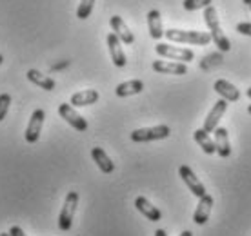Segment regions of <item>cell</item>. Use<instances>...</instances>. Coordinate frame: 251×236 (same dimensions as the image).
<instances>
[{
	"label": "cell",
	"instance_id": "obj_4",
	"mask_svg": "<svg viewBox=\"0 0 251 236\" xmlns=\"http://www.w3.org/2000/svg\"><path fill=\"white\" fill-rule=\"evenodd\" d=\"M171 135V129L168 125H155V127H142L135 129L131 133V140L137 143L153 142V140H164Z\"/></svg>",
	"mask_w": 251,
	"mask_h": 236
},
{
	"label": "cell",
	"instance_id": "obj_16",
	"mask_svg": "<svg viewBox=\"0 0 251 236\" xmlns=\"http://www.w3.org/2000/svg\"><path fill=\"white\" fill-rule=\"evenodd\" d=\"M100 98V94L99 91H95V89H84V91H78L71 96V106L73 107H86V106H91V104H97Z\"/></svg>",
	"mask_w": 251,
	"mask_h": 236
},
{
	"label": "cell",
	"instance_id": "obj_10",
	"mask_svg": "<svg viewBox=\"0 0 251 236\" xmlns=\"http://www.w3.org/2000/svg\"><path fill=\"white\" fill-rule=\"evenodd\" d=\"M107 49H109V55H111V60L117 68H124L126 66V53L122 49V42L120 38L115 35V33H109L107 35Z\"/></svg>",
	"mask_w": 251,
	"mask_h": 236
},
{
	"label": "cell",
	"instance_id": "obj_7",
	"mask_svg": "<svg viewBox=\"0 0 251 236\" xmlns=\"http://www.w3.org/2000/svg\"><path fill=\"white\" fill-rule=\"evenodd\" d=\"M44 118H46V113L44 109H35L29 118V122H27V129H25V142L27 143H35L40 137V133H42V125H44Z\"/></svg>",
	"mask_w": 251,
	"mask_h": 236
},
{
	"label": "cell",
	"instance_id": "obj_35",
	"mask_svg": "<svg viewBox=\"0 0 251 236\" xmlns=\"http://www.w3.org/2000/svg\"><path fill=\"white\" fill-rule=\"evenodd\" d=\"M250 7H251V4H250Z\"/></svg>",
	"mask_w": 251,
	"mask_h": 236
},
{
	"label": "cell",
	"instance_id": "obj_2",
	"mask_svg": "<svg viewBox=\"0 0 251 236\" xmlns=\"http://www.w3.org/2000/svg\"><path fill=\"white\" fill-rule=\"evenodd\" d=\"M164 37L170 42L191 44V46H207L211 42V35L204 31H184V29H168L164 31Z\"/></svg>",
	"mask_w": 251,
	"mask_h": 236
},
{
	"label": "cell",
	"instance_id": "obj_15",
	"mask_svg": "<svg viewBox=\"0 0 251 236\" xmlns=\"http://www.w3.org/2000/svg\"><path fill=\"white\" fill-rule=\"evenodd\" d=\"M215 91L220 94V98H224L226 102H237L240 98V93L239 89L233 86L231 82L224 80V78H219V80L215 82Z\"/></svg>",
	"mask_w": 251,
	"mask_h": 236
},
{
	"label": "cell",
	"instance_id": "obj_24",
	"mask_svg": "<svg viewBox=\"0 0 251 236\" xmlns=\"http://www.w3.org/2000/svg\"><path fill=\"white\" fill-rule=\"evenodd\" d=\"M182 6L186 11H197V9H206L211 6V0H184Z\"/></svg>",
	"mask_w": 251,
	"mask_h": 236
},
{
	"label": "cell",
	"instance_id": "obj_32",
	"mask_svg": "<svg viewBox=\"0 0 251 236\" xmlns=\"http://www.w3.org/2000/svg\"><path fill=\"white\" fill-rule=\"evenodd\" d=\"M244 4H248V6H250V4H251V0H244Z\"/></svg>",
	"mask_w": 251,
	"mask_h": 236
},
{
	"label": "cell",
	"instance_id": "obj_31",
	"mask_svg": "<svg viewBox=\"0 0 251 236\" xmlns=\"http://www.w3.org/2000/svg\"><path fill=\"white\" fill-rule=\"evenodd\" d=\"M0 236H11V235H9V233H2Z\"/></svg>",
	"mask_w": 251,
	"mask_h": 236
},
{
	"label": "cell",
	"instance_id": "obj_23",
	"mask_svg": "<svg viewBox=\"0 0 251 236\" xmlns=\"http://www.w3.org/2000/svg\"><path fill=\"white\" fill-rule=\"evenodd\" d=\"M95 7V0H80V4L76 7V17L80 20H86L91 15Z\"/></svg>",
	"mask_w": 251,
	"mask_h": 236
},
{
	"label": "cell",
	"instance_id": "obj_26",
	"mask_svg": "<svg viewBox=\"0 0 251 236\" xmlns=\"http://www.w3.org/2000/svg\"><path fill=\"white\" fill-rule=\"evenodd\" d=\"M237 31H239L240 35L251 37V22H240V24H237Z\"/></svg>",
	"mask_w": 251,
	"mask_h": 236
},
{
	"label": "cell",
	"instance_id": "obj_8",
	"mask_svg": "<svg viewBox=\"0 0 251 236\" xmlns=\"http://www.w3.org/2000/svg\"><path fill=\"white\" fill-rule=\"evenodd\" d=\"M178 174H180V178L184 180V184L188 186V189L197 196V198H201V196L206 194V187H204V184L197 178V174L193 173V169L191 167H188V165H180Z\"/></svg>",
	"mask_w": 251,
	"mask_h": 236
},
{
	"label": "cell",
	"instance_id": "obj_1",
	"mask_svg": "<svg viewBox=\"0 0 251 236\" xmlns=\"http://www.w3.org/2000/svg\"><path fill=\"white\" fill-rule=\"evenodd\" d=\"M204 22H206L207 29H209V35H211V40L215 42V46L222 53L231 49V42L226 37V33L222 31V25L219 22V13H217V9L213 6H207L204 9Z\"/></svg>",
	"mask_w": 251,
	"mask_h": 236
},
{
	"label": "cell",
	"instance_id": "obj_3",
	"mask_svg": "<svg viewBox=\"0 0 251 236\" xmlns=\"http://www.w3.org/2000/svg\"><path fill=\"white\" fill-rule=\"evenodd\" d=\"M76 205H78V193L76 191H69L64 200L62 211L58 214V229L69 231L73 225V218L76 212Z\"/></svg>",
	"mask_w": 251,
	"mask_h": 236
},
{
	"label": "cell",
	"instance_id": "obj_17",
	"mask_svg": "<svg viewBox=\"0 0 251 236\" xmlns=\"http://www.w3.org/2000/svg\"><path fill=\"white\" fill-rule=\"evenodd\" d=\"M135 207H137L138 211L142 212L150 222H158V220L162 218V212L158 211L157 207L151 204L146 196H137V198H135Z\"/></svg>",
	"mask_w": 251,
	"mask_h": 236
},
{
	"label": "cell",
	"instance_id": "obj_12",
	"mask_svg": "<svg viewBox=\"0 0 251 236\" xmlns=\"http://www.w3.org/2000/svg\"><path fill=\"white\" fill-rule=\"evenodd\" d=\"M211 209H213V198L209 196V194H204L199 198V205H197V209H195V214H193V222L197 225H204L209 220V214H211Z\"/></svg>",
	"mask_w": 251,
	"mask_h": 236
},
{
	"label": "cell",
	"instance_id": "obj_28",
	"mask_svg": "<svg viewBox=\"0 0 251 236\" xmlns=\"http://www.w3.org/2000/svg\"><path fill=\"white\" fill-rule=\"evenodd\" d=\"M155 236H168V235H166V231L164 229H157L155 231Z\"/></svg>",
	"mask_w": 251,
	"mask_h": 236
},
{
	"label": "cell",
	"instance_id": "obj_18",
	"mask_svg": "<svg viewBox=\"0 0 251 236\" xmlns=\"http://www.w3.org/2000/svg\"><path fill=\"white\" fill-rule=\"evenodd\" d=\"M142 91H144V82L142 80H127L117 86L115 94L119 98H126V96H133V94H138Z\"/></svg>",
	"mask_w": 251,
	"mask_h": 236
},
{
	"label": "cell",
	"instance_id": "obj_20",
	"mask_svg": "<svg viewBox=\"0 0 251 236\" xmlns=\"http://www.w3.org/2000/svg\"><path fill=\"white\" fill-rule=\"evenodd\" d=\"M148 27H150V35L155 40H160L164 37V27H162V17L158 9H151L148 13Z\"/></svg>",
	"mask_w": 251,
	"mask_h": 236
},
{
	"label": "cell",
	"instance_id": "obj_21",
	"mask_svg": "<svg viewBox=\"0 0 251 236\" xmlns=\"http://www.w3.org/2000/svg\"><path fill=\"white\" fill-rule=\"evenodd\" d=\"M25 76H27V80L31 82V84H35V86H38V87H42V89H46V91H53V89L57 87V84H55V80H53V78L42 75V73H40V71H37V69H29V71L25 73Z\"/></svg>",
	"mask_w": 251,
	"mask_h": 236
},
{
	"label": "cell",
	"instance_id": "obj_5",
	"mask_svg": "<svg viewBox=\"0 0 251 236\" xmlns=\"http://www.w3.org/2000/svg\"><path fill=\"white\" fill-rule=\"evenodd\" d=\"M157 55L164 56V58H170V60H180V62H191L195 58V53L188 47H178V46H171V44H162L158 42L155 46Z\"/></svg>",
	"mask_w": 251,
	"mask_h": 236
},
{
	"label": "cell",
	"instance_id": "obj_6",
	"mask_svg": "<svg viewBox=\"0 0 251 236\" xmlns=\"http://www.w3.org/2000/svg\"><path fill=\"white\" fill-rule=\"evenodd\" d=\"M58 115H60V118H64L73 129L80 131V133L88 131V122H86V118L80 117L71 104H60V106H58Z\"/></svg>",
	"mask_w": 251,
	"mask_h": 236
},
{
	"label": "cell",
	"instance_id": "obj_11",
	"mask_svg": "<svg viewBox=\"0 0 251 236\" xmlns=\"http://www.w3.org/2000/svg\"><path fill=\"white\" fill-rule=\"evenodd\" d=\"M109 25H111L113 33L120 38V42H122V44L131 46V44L135 42V35H133V31L127 27V24L122 20V17H119V15L111 17V19H109Z\"/></svg>",
	"mask_w": 251,
	"mask_h": 236
},
{
	"label": "cell",
	"instance_id": "obj_22",
	"mask_svg": "<svg viewBox=\"0 0 251 236\" xmlns=\"http://www.w3.org/2000/svg\"><path fill=\"white\" fill-rule=\"evenodd\" d=\"M195 137V142L201 145V149L206 153V155H213V153H217V149H215V142L211 140V137H209V133H206L204 129H197L193 133Z\"/></svg>",
	"mask_w": 251,
	"mask_h": 236
},
{
	"label": "cell",
	"instance_id": "obj_29",
	"mask_svg": "<svg viewBox=\"0 0 251 236\" xmlns=\"http://www.w3.org/2000/svg\"><path fill=\"white\" fill-rule=\"evenodd\" d=\"M178 236H193V233H191V231H182Z\"/></svg>",
	"mask_w": 251,
	"mask_h": 236
},
{
	"label": "cell",
	"instance_id": "obj_19",
	"mask_svg": "<svg viewBox=\"0 0 251 236\" xmlns=\"http://www.w3.org/2000/svg\"><path fill=\"white\" fill-rule=\"evenodd\" d=\"M91 156H93L95 164L99 165V169H100L104 174H111L115 171L113 160L106 155V151L104 149H100V147H93V149H91Z\"/></svg>",
	"mask_w": 251,
	"mask_h": 236
},
{
	"label": "cell",
	"instance_id": "obj_33",
	"mask_svg": "<svg viewBox=\"0 0 251 236\" xmlns=\"http://www.w3.org/2000/svg\"><path fill=\"white\" fill-rule=\"evenodd\" d=\"M248 113H250V115H251V104H250V106H248Z\"/></svg>",
	"mask_w": 251,
	"mask_h": 236
},
{
	"label": "cell",
	"instance_id": "obj_9",
	"mask_svg": "<svg viewBox=\"0 0 251 236\" xmlns=\"http://www.w3.org/2000/svg\"><path fill=\"white\" fill-rule=\"evenodd\" d=\"M226 109H227V102L224 98H220L219 102L211 107V111L207 113L206 120H204V127H202V129L206 131V133H213V131L219 127L220 118L224 117Z\"/></svg>",
	"mask_w": 251,
	"mask_h": 236
},
{
	"label": "cell",
	"instance_id": "obj_30",
	"mask_svg": "<svg viewBox=\"0 0 251 236\" xmlns=\"http://www.w3.org/2000/svg\"><path fill=\"white\" fill-rule=\"evenodd\" d=\"M246 94H248V98H251V87H248V91H246Z\"/></svg>",
	"mask_w": 251,
	"mask_h": 236
},
{
	"label": "cell",
	"instance_id": "obj_13",
	"mask_svg": "<svg viewBox=\"0 0 251 236\" xmlns=\"http://www.w3.org/2000/svg\"><path fill=\"white\" fill-rule=\"evenodd\" d=\"M153 71L162 73V75H186L188 66L184 62H166V60H155Z\"/></svg>",
	"mask_w": 251,
	"mask_h": 236
},
{
	"label": "cell",
	"instance_id": "obj_25",
	"mask_svg": "<svg viewBox=\"0 0 251 236\" xmlns=\"http://www.w3.org/2000/svg\"><path fill=\"white\" fill-rule=\"evenodd\" d=\"M9 106H11V94L2 93L0 94V122L6 118L7 111H9Z\"/></svg>",
	"mask_w": 251,
	"mask_h": 236
},
{
	"label": "cell",
	"instance_id": "obj_14",
	"mask_svg": "<svg viewBox=\"0 0 251 236\" xmlns=\"http://www.w3.org/2000/svg\"><path fill=\"white\" fill-rule=\"evenodd\" d=\"M215 149L219 153V156L227 158L231 155V143H229V137H227L226 127H217L215 129Z\"/></svg>",
	"mask_w": 251,
	"mask_h": 236
},
{
	"label": "cell",
	"instance_id": "obj_34",
	"mask_svg": "<svg viewBox=\"0 0 251 236\" xmlns=\"http://www.w3.org/2000/svg\"><path fill=\"white\" fill-rule=\"evenodd\" d=\"M2 60H4V56H2V55H0V64H2Z\"/></svg>",
	"mask_w": 251,
	"mask_h": 236
},
{
	"label": "cell",
	"instance_id": "obj_27",
	"mask_svg": "<svg viewBox=\"0 0 251 236\" xmlns=\"http://www.w3.org/2000/svg\"><path fill=\"white\" fill-rule=\"evenodd\" d=\"M9 235L11 236H27L22 231V227H19V225H11V229H9Z\"/></svg>",
	"mask_w": 251,
	"mask_h": 236
}]
</instances>
